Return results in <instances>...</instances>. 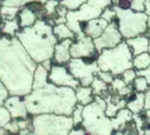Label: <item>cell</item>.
Wrapping results in <instances>:
<instances>
[{
    "instance_id": "cell-35",
    "label": "cell",
    "mask_w": 150,
    "mask_h": 135,
    "mask_svg": "<svg viewBox=\"0 0 150 135\" xmlns=\"http://www.w3.org/2000/svg\"><path fill=\"white\" fill-rule=\"evenodd\" d=\"M146 0H131V9L135 11H145Z\"/></svg>"
},
{
    "instance_id": "cell-23",
    "label": "cell",
    "mask_w": 150,
    "mask_h": 135,
    "mask_svg": "<svg viewBox=\"0 0 150 135\" xmlns=\"http://www.w3.org/2000/svg\"><path fill=\"white\" fill-rule=\"evenodd\" d=\"M150 66V52H144L140 53L137 56H134V60H132V67L136 71L140 70H145Z\"/></svg>"
},
{
    "instance_id": "cell-2",
    "label": "cell",
    "mask_w": 150,
    "mask_h": 135,
    "mask_svg": "<svg viewBox=\"0 0 150 135\" xmlns=\"http://www.w3.org/2000/svg\"><path fill=\"white\" fill-rule=\"evenodd\" d=\"M49 71L38 63L35 70L33 90L24 96L28 111L33 115L38 114H63L71 116L77 105L76 90L67 86H57L48 78Z\"/></svg>"
},
{
    "instance_id": "cell-26",
    "label": "cell",
    "mask_w": 150,
    "mask_h": 135,
    "mask_svg": "<svg viewBox=\"0 0 150 135\" xmlns=\"http://www.w3.org/2000/svg\"><path fill=\"white\" fill-rule=\"evenodd\" d=\"M131 86L136 92H146L148 88L150 87V83H149L148 80L144 77V76L137 75L136 78L134 80V82L131 83Z\"/></svg>"
},
{
    "instance_id": "cell-40",
    "label": "cell",
    "mask_w": 150,
    "mask_h": 135,
    "mask_svg": "<svg viewBox=\"0 0 150 135\" xmlns=\"http://www.w3.org/2000/svg\"><path fill=\"white\" fill-rule=\"evenodd\" d=\"M145 13L150 15V0H146V3H145Z\"/></svg>"
},
{
    "instance_id": "cell-4",
    "label": "cell",
    "mask_w": 150,
    "mask_h": 135,
    "mask_svg": "<svg viewBox=\"0 0 150 135\" xmlns=\"http://www.w3.org/2000/svg\"><path fill=\"white\" fill-rule=\"evenodd\" d=\"M83 128L91 135H110L114 133L111 117L106 115V100L100 95L95 96L91 104L83 109Z\"/></svg>"
},
{
    "instance_id": "cell-17",
    "label": "cell",
    "mask_w": 150,
    "mask_h": 135,
    "mask_svg": "<svg viewBox=\"0 0 150 135\" xmlns=\"http://www.w3.org/2000/svg\"><path fill=\"white\" fill-rule=\"evenodd\" d=\"M132 115H134V112H132L130 109H127V107L121 109V110H120L117 114H116V116L111 117L114 130H120V129H122L124 126H125V124L129 123L130 120H132Z\"/></svg>"
},
{
    "instance_id": "cell-41",
    "label": "cell",
    "mask_w": 150,
    "mask_h": 135,
    "mask_svg": "<svg viewBox=\"0 0 150 135\" xmlns=\"http://www.w3.org/2000/svg\"><path fill=\"white\" fill-rule=\"evenodd\" d=\"M148 37H150V15H149V18H148V31L146 33H145Z\"/></svg>"
},
{
    "instance_id": "cell-18",
    "label": "cell",
    "mask_w": 150,
    "mask_h": 135,
    "mask_svg": "<svg viewBox=\"0 0 150 135\" xmlns=\"http://www.w3.org/2000/svg\"><path fill=\"white\" fill-rule=\"evenodd\" d=\"M18 18H19V23H20V27H22V28L32 27V25H34L37 20L39 19L38 15H37L34 11H32L30 9H28L27 6H22V8H20Z\"/></svg>"
},
{
    "instance_id": "cell-45",
    "label": "cell",
    "mask_w": 150,
    "mask_h": 135,
    "mask_svg": "<svg viewBox=\"0 0 150 135\" xmlns=\"http://www.w3.org/2000/svg\"><path fill=\"white\" fill-rule=\"evenodd\" d=\"M58 1H59V3H61V1H62V0H58Z\"/></svg>"
},
{
    "instance_id": "cell-34",
    "label": "cell",
    "mask_w": 150,
    "mask_h": 135,
    "mask_svg": "<svg viewBox=\"0 0 150 135\" xmlns=\"http://www.w3.org/2000/svg\"><path fill=\"white\" fill-rule=\"evenodd\" d=\"M10 96V91L3 82H0V105H3Z\"/></svg>"
},
{
    "instance_id": "cell-37",
    "label": "cell",
    "mask_w": 150,
    "mask_h": 135,
    "mask_svg": "<svg viewBox=\"0 0 150 135\" xmlns=\"http://www.w3.org/2000/svg\"><path fill=\"white\" fill-rule=\"evenodd\" d=\"M1 5L22 8V5H23V0H1Z\"/></svg>"
},
{
    "instance_id": "cell-32",
    "label": "cell",
    "mask_w": 150,
    "mask_h": 135,
    "mask_svg": "<svg viewBox=\"0 0 150 135\" xmlns=\"http://www.w3.org/2000/svg\"><path fill=\"white\" fill-rule=\"evenodd\" d=\"M3 128H5L10 134H19V131H20V128H19V124H18V119H13L10 123H8L5 126H3Z\"/></svg>"
},
{
    "instance_id": "cell-5",
    "label": "cell",
    "mask_w": 150,
    "mask_h": 135,
    "mask_svg": "<svg viewBox=\"0 0 150 135\" xmlns=\"http://www.w3.org/2000/svg\"><path fill=\"white\" fill-rule=\"evenodd\" d=\"M132 54L127 42L122 41L112 48H106L100 52L97 65L101 71H109L115 76H120L124 71L132 67Z\"/></svg>"
},
{
    "instance_id": "cell-20",
    "label": "cell",
    "mask_w": 150,
    "mask_h": 135,
    "mask_svg": "<svg viewBox=\"0 0 150 135\" xmlns=\"http://www.w3.org/2000/svg\"><path fill=\"white\" fill-rule=\"evenodd\" d=\"M53 32L57 37L58 41H63V39H76V34L74 32L68 27L67 23H62V24H56L53 27Z\"/></svg>"
},
{
    "instance_id": "cell-6",
    "label": "cell",
    "mask_w": 150,
    "mask_h": 135,
    "mask_svg": "<svg viewBox=\"0 0 150 135\" xmlns=\"http://www.w3.org/2000/svg\"><path fill=\"white\" fill-rule=\"evenodd\" d=\"M32 125L35 135H69L74 123L72 116L51 112L33 115Z\"/></svg>"
},
{
    "instance_id": "cell-27",
    "label": "cell",
    "mask_w": 150,
    "mask_h": 135,
    "mask_svg": "<svg viewBox=\"0 0 150 135\" xmlns=\"http://www.w3.org/2000/svg\"><path fill=\"white\" fill-rule=\"evenodd\" d=\"M83 109H85V105L82 104H78L74 106L73 109V112H72V119H73V123H74V126L76 125H81L82 121H83Z\"/></svg>"
},
{
    "instance_id": "cell-16",
    "label": "cell",
    "mask_w": 150,
    "mask_h": 135,
    "mask_svg": "<svg viewBox=\"0 0 150 135\" xmlns=\"http://www.w3.org/2000/svg\"><path fill=\"white\" fill-rule=\"evenodd\" d=\"M127 42L129 47H130L131 52L134 56H137L140 53L144 52H149V42H150V37H148L146 34H141L134 38H129V39H125Z\"/></svg>"
},
{
    "instance_id": "cell-9",
    "label": "cell",
    "mask_w": 150,
    "mask_h": 135,
    "mask_svg": "<svg viewBox=\"0 0 150 135\" xmlns=\"http://www.w3.org/2000/svg\"><path fill=\"white\" fill-rule=\"evenodd\" d=\"M68 70L83 86H91V83L97 76L100 67L96 63H88L83 58H71L67 63Z\"/></svg>"
},
{
    "instance_id": "cell-33",
    "label": "cell",
    "mask_w": 150,
    "mask_h": 135,
    "mask_svg": "<svg viewBox=\"0 0 150 135\" xmlns=\"http://www.w3.org/2000/svg\"><path fill=\"white\" fill-rule=\"evenodd\" d=\"M97 76H98V77L101 78V80H103V81H105V82H107V83H109V85H110V83H111L112 81H114L115 77H116V76H115L114 73L109 72V71H101V70L98 71Z\"/></svg>"
},
{
    "instance_id": "cell-25",
    "label": "cell",
    "mask_w": 150,
    "mask_h": 135,
    "mask_svg": "<svg viewBox=\"0 0 150 135\" xmlns=\"http://www.w3.org/2000/svg\"><path fill=\"white\" fill-rule=\"evenodd\" d=\"M19 11H20V8H18V6L1 5V20L5 22V20H9V19L18 18Z\"/></svg>"
},
{
    "instance_id": "cell-13",
    "label": "cell",
    "mask_w": 150,
    "mask_h": 135,
    "mask_svg": "<svg viewBox=\"0 0 150 135\" xmlns=\"http://www.w3.org/2000/svg\"><path fill=\"white\" fill-rule=\"evenodd\" d=\"M3 105H5L9 109L13 119H27V117L30 116L25 104V100H24V96L10 95Z\"/></svg>"
},
{
    "instance_id": "cell-12",
    "label": "cell",
    "mask_w": 150,
    "mask_h": 135,
    "mask_svg": "<svg viewBox=\"0 0 150 135\" xmlns=\"http://www.w3.org/2000/svg\"><path fill=\"white\" fill-rule=\"evenodd\" d=\"M71 56L72 58H85L90 56H100V50L95 45L93 38L88 36L76 38L71 45Z\"/></svg>"
},
{
    "instance_id": "cell-1",
    "label": "cell",
    "mask_w": 150,
    "mask_h": 135,
    "mask_svg": "<svg viewBox=\"0 0 150 135\" xmlns=\"http://www.w3.org/2000/svg\"><path fill=\"white\" fill-rule=\"evenodd\" d=\"M37 63L18 37L1 34L0 38V82L10 95L27 96L33 90Z\"/></svg>"
},
{
    "instance_id": "cell-14",
    "label": "cell",
    "mask_w": 150,
    "mask_h": 135,
    "mask_svg": "<svg viewBox=\"0 0 150 135\" xmlns=\"http://www.w3.org/2000/svg\"><path fill=\"white\" fill-rule=\"evenodd\" d=\"M109 24L110 23L107 22L106 19H103L102 16H100V18H95L92 20H88V22H82L81 29L85 32L86 36L96 39V38H98L103 32H105V29L107 28Z\"/></svg>"
},
{
    "instance_id": "cell-29",
    "label": "cell",
    "mask_w": 150,
    "mask_h": 135,
    "mask_svg": "<svg viewBox=\"0 0 150 135\" xmlns=\"http://www.w3.org/2000/svg\"><path fill=\"white\" fill-rule=\"evenodd\" d=\"M13 120V116L5 105H0V126H5Z\"/></svg>"
},
{
    "instance_id": "cell-7",
    "label": "cell",
    "mask_w": 150,
    "mask_h": 135,
    "mask_svg": "<svg viewBox=\"0 0 150 135\" xmlns=\"http://www.w3.org/2000/svg\"><path fill=\"white\" fill-rule=\"evenodd\" d=\"M114 4L112 0H87L77 10H69L67 14V24L76 34V38L85 37V32L81 29L82 22H88L95 18H100L107 6Z\"/></svg>"
},
{
    "instance_id": "cell-39",
    "label": "cell",
    "mask_w": 150,
    "mask_h": 135,
    "mask_svg": "<svg viewBox=\"0 0 150 135\" xmlns=\"http://www.w3.org/2000/svg\"><path fill=\"white\" fill-rule=\"evenodd\" d=\"M145 109H150V87L145 92Z\"/></svg>"
},
{
    "instance_id": "cell-43",
    "label": "cell",
    "mask_w": 150,
    "mask_h": 135,
    "mask_svg": "<svg viewBox=\"0 0 150 135\" xmlns=\"http://www.w3.org/2000/svg\"><path fill=\"white\" fill-rule=\"evenodd\" d=\"M144 134L145 135H150V126H149V128H146V129H144Z\"/></svg>"
},
{
    "instance_id": "cell-11",
    "label": "cell",
    "mask_w": 150,
    "mask_h": 135,
    "mask_svg": "<svg viewBox=\"0 0 150 135\" xmlns=\"http://www.w3.org/2000/svg\"><path fill=\"white\" fill-rule=\"evenodd\" d=\"M93 41H95L96 48H97V50H100V52H101L102 49H106V48L116 47V45L120 44L122 41H125L121 32H120V29H119L117 20L111 22L109 25H107L105 32Z\"/></svg>"
},
{
    "instance_id": "cell-31",
    "label": "cell",
    "mask_w": 150,
    "mask_h": 135,
    "mask_svg": "<svg viewBox=\"0 0 150 135\" xmlns=\"http://www.w3.org/2000/svg\"><path fill=\"white\" fill-rule=\"evenodd\" d=\"M87 0H62L61 4L67 6L69 10H77L82 4H85Z\"/></svg>"
},
{
    "instance_id": "cell-36",
    "label": "cell",
    "mask_w": 150,
    "mask_h": 135,
    "mask_svg": "<svg viewBox=\"0 0 150 135\" xmlns=\"http://www.w3.org/2000/svg\"><path fill=\"white\" fill-rule=\"evenodd\" d=\"M114 4L120 9H130L131 8V0H116Z\"/></svg>"
},
{
    "instance_id": "cell-3",
    "label": "cell",
    "mask_w": 150,
    "mask_h": 135,
    "mask_svg": "<svg viewBox=\"0 0 150 135\" xmlns=\"http://www.w3.org/2000/svg\"><path fill=\"white\" fill-rule=\"evenodd\" d=\"M16 37L37 63H43L54 56L58 39L53 32V25L44 19H38L32 27L22 28Z\"/></svg>"
},
{
    "instance_id": "cell-42",
    "label": "cell",
    "mask_w": 150,
    "mask_h": 135,
    "mask_svg": "<svg viewBox=\"0 0 150 135\" xmlns=\"http://www.w3.org/2000/svg\"><path fill=\"white\" fill-rule=\"evenodd\" d=\"M144 114L146 117H150V109H144Z\"/></svg>"
},
{
    "instance_id": "cell-44",
    "label": "cell",
    "mask_w": 150,
    "mask_h": 135,
    "mask_svg": "<svg viewBox=\"0 0 150 135\" xmlns=\"http://www.w3.org/2000/svg\"><path fill=\"white\" fill-rule=\"evenodd\" d=\"M149 52H150V42H149Z\"/></svg>"
},
{
    "instance_id": "cell-10",
    "label": "cell",
    "mask_w": 150,
    "mask_h": 135,
    "mask_svg": "<svg viewBox=\"0 0 150 135\" xmlns=\"http://www.w3.org/2000/svg\"><path fill=\"white\" fill-rule=\"evenodd\" d=\"M48 78L52 83H54L57 86H67L76 88L81 85L80 81L71 73L68 70L67 65H58V63H53L52 68L49 70Z\"/></svg>"
},
{
    "instance_id": "cell-19",
    "label": "cell",
    "mask_w": 150,
    "mask_h": 135,
    "mask_svg": "<svg viewBox=\"0 0 150 135\" xmlns=\"http://www.w3.org/2000/svg\"><path fill=\"white\" fill-rule=\"evenodd\" d=\"M76 96H77V102L82 105H88L95 100V94L91 86H83L80 85L76 88Z\"/></svg>"
},
{
    "instance_id": "cell-21",
    "label": "cell",
    "mask_w": 150,
    "mask_h": 135,
    "mask_svg": "<svg viewBox=\"0 0 150 135\" xmlns=\"http://www.w3.org/2000/svg\"><path fill=\"white\" fill-rule=\"evenodd\" d=\"M22 27L19 23V18H14V19H9L1 23V34H6L9 37H15Z\"/></svg>"
},
{
    "instance_id": "cell-30",
    "label": "cell",
    "mask_w": 150,
    "mask_h": 135,
    "mask_svg": "<svg viewBox=\"0 0 150 135\" xmlns=\"http://www.w3.org/2000/svg\"><path fill=\"white\" fill-rule=\"evenodd\" d=\"M121 77L124 78V81L127 83V85H131L132 82H134V80L136 78V76H137V72H136V70L134 68V67H131V68H129L126 71H124V72L120 75Z\"/></svg>"
},
{
    "instance_id": "cell-15",
    "label": "cell",
    "mask_w": 150,
    "mask_h": 135,
    "mask_svg": "<svg viewBox=\"0 0 150 135\" xmlns=\"http://www.w3.org/2000/svg\"><path fill=\"white\" fill-rule=\"evenodd\" d=\"M74 39H63L58 41L54 48V56H53V61L58 65H67L69 60L72 58L71 56V45H72Z\"/></svg>"
},
{
    "instance_id": "cell-38",
    "label": "cell",
    "mask_w": 150,
    "mask_h": 135,
    "mask_svg": "<svg viewBox=\"0 0 150 135\" xmlns=\"http://www.w3.org/2000/svg\"><path fill=\"white\" fill-rule=\"evenodd\" d=\"M137 75H140V76H144L145 78L149 81L150 83V66L148 67V68H145V70H140V71H136Z\"/></svg>"
},
{
    "instance_id": "cell-24",
    "label": "cell",
    "mask_w": 150,
    "mask_h": 135,
    "mask_svg": "<svg viewBox=\"0 0 150 135\" xmlns=\"http://www.w3.org/2000/svg\"><path fill=\"white\" fill-rule=\"evenodd\" d=\"M91 87H92V90H93V94L95 95H100V96H101L102 94H105L106 91L110 90L109 83L105 82L103 80H101L98 76H96L95 77L92 83H91Z\"/></svg>"
},
{
    "instance_id": "cell-22",
    "label": "cell",
    "mask_w": 150,
    "mask_h": 135,
    "mask_svg": "<svg viewBox=\"0 0 150 135\" xmlns=\"http://www.w3.org/2000/svg\"><path fill=\"white\" fill-rule=\"evenodd\" d=\"M126 107L134 114H139L145 109V92H136V96L131 101H127Z\"/></svg>"
},
{
    "instance_id": "cell-28",
    "label": "cell",
    "mask_w": 150,
    "mask_h": 135,
    "mask_svg": "<svg viewBox=\"0 0 150 135\" xmlns=\"http://www.w3.org/2000/svg\"><path fill=\"white\" fill-rule=\"evenodd\" d=\"M102 18L103 19H106L109 23L111 22H114V20H117V11H116V6H115V4H112V5L110 6H107L105 10H103L102 13Z\"/></svg>"
},
{
    "instance_id": "cell-8",
    "label": "cell",
    "mask_w": 150,
    "mask_h": 135,
    "mask_svg": "<svg viewBox=\"0 0 150 135\" xmlns=\"http://www.w3.org/2000/svg\"><path fill=\"white\" fill-rule=\"evenodd\" d=\"M116 11H117V25L124 39L134 38L146 33L149 15L145 11H135L131 8L120 9L117 6H116Z\"/></svg>"
}]
</instances>
